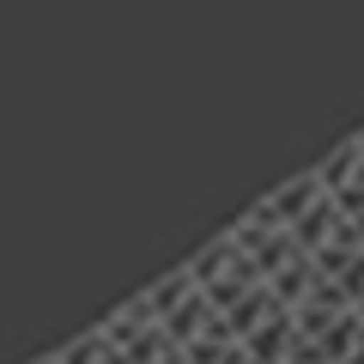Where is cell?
<instances>
[{"label": "cell", "mask_w": 364, "mask_h": 364, "mask_svg": "<svg viewBox=\"0 0 364 364\" xmlns=\"http://www.w3.org/2000/svg\"><path fill=\"white\" fill-rule=\"evenodd\" d=\"M316 176H322L328 195H346L352 182H364V146H358V134H352L346 146H334V152L316 164Z\"/></svg>", "instance_id": "6da1fadb"}, {"label": "cell", "mask_w": 364, "mask_h": 364, "mask_svg": "<svg viewBox=\"0 0 364 364\" xmlns=\"http://www.w3.org/2000/svg\"><path fill=\"white\" fill-rule=\"evenodd\" d=\"M346 364H364V346H358V352H352V358H346Z\"/></svg>", "instance_id": "7a4b0ae2"}, {"label": "cell", "mask_w": 364, "mask_h": 364, "mask_svg": "<svg viewBox=\"0 0 364 364\" xmlns=\"http://www.w3.org/2000/svg\"><path fill=\"white\" fill-rule=\"evenodd\" d=\"M358 322H364V304H358Z\"/></svg>", "instance_id": "3957f363"}]
</instances>
